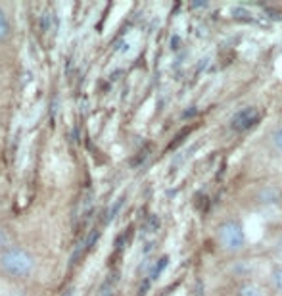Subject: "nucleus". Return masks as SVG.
<instances>
[{
    "label": "nucleus",
    "mask_w": 282,
    "mask_h": 296,
    "mask_svg": "<svg viewBox=\"0 0 282 296\" xmlns=\"http://www.w3.org/2000/svg\"><path fill=\"white\" fill-rule=\"evenodd\" d=\"M37 271V258L24 244L12 242L0 252V277L10 283L29 281Z\"/></svg>",
    "instance_id": "nucleus-1"
},
{
    "label": "nucleus",
    "mask_w": 282,
    "mask_h": 296,
    "mask_svg": "<svg viewBox=\"0 0 282 296\" xmlns=\"http://www.w3.org/2000/svg\"><path fill=\"white\" fill-rule=\"evenodd\" d=\"M215 242L225 254H240L246 250L248 237L240 219L227 217L215 227Z\"/></svg>",
    "instance_id": "nucleus-2"
},
{
    "label": "nucleus",
    "mask_w": 282,
    "mask_h": 296,
    "mask_svg": "<svg viewBox=\"0 0 282 296\" xmlns=\"http://www.w3.org/2000/svg\"><path fill=\"white\" fill-rule=\"evenodd\" d=\"M259 120H261L259 108H255V106H244L240 110H236L234 116L230 118V129L234 133H246L255 123H259Z\"/></svg>",
    "instance_id": "nucleus-3"
},
{
    "label": "nucleus",
    "mask_w": 282,
    "mask_h": 296,
    "mask_svg": "<svg viewBox=\"0 0 282 296\" xmlns=\"http://www.w3.org/2000/svg\"><path fill=\"white\" fill-rule=\"evenodd\" d=\"M253 200L259 206H271V204H278L282 202V191L276 185H261L255 194H253Z\"/></svg>",
    "instance_id": "nucleus-4"
},
{
    "label": "nucleus",
    "mask_w": 282,
    "mask_h": 296,
    "mask_svg": "<svg viewBox=\"0 0 282 296\" xmlns=\"http://www.w3.org/2000/svg\"><path fill=\"white\" fill-rule=\"evenodd\" d=\"M234 296H267V288L253 279H244L236 285Z\"/></svg>",
    "instance_id": "nucleus-5"
},
{
    "label": "nucleus",
    "mask_w": 282,
    "mask_h": 296,
    "mask_svg": "<svg viewBox=\"0 0 282 296\" xmlns=\"http://www.w3.org/2000/svg\"><path fill=\"white\" fill-rule=\"evenodd\" d=\"M267 148L274 154V156H282V123L274 125L269 129V133L265 136Z\"/></svg>",
    "instance_id": "nucleus-6"
},
{
    "label": "nucleus",
    "mask_w": 282,
    "mask_h": 296,
    "mask_svg": "<svg viewBox=\"0 0 282 296\" xmlns=\"http://www.w3.org/2000/svg\"><path fill=\"white\" fill-rule=\"evenodd\" d=\"M269 288L276 294H282V264L274 265L269 273Z\"/></svg>",
    "instance_id": "nucleus-7"
},
{
    "label": "nucleus",
    "mask_w": 282,
    "mask_h": 296,
    "mask_svg": "<svg viewBox=\"0 0 282 296\" xmlns=\"http://www.w3.org/2000/svg\"><path fill=\"white\" fill-rule=\"evenodd\" d=\"M12 37V24L6 10L0 6V42H6Z\"/></svg>",
    "instance_id": "nucleus-8"
},
{
    "label": "nucleus",
    "mask_w": 282,
    "mask_h": 296,
    "mask_svg": "<svg viewBox=\"0 0 282 296\" xmlns=\"http://www.w3.org/2000/svg\"><path fill=\"white\" fill-rule=\"evenodd\" d=\"M10 244H12V239H10V233L0 225V252L4 248H8Z\"/></svg>",
    "instance_id": "nucleus-9"
}]
</instances>
